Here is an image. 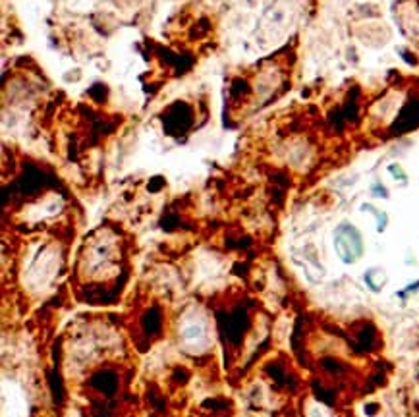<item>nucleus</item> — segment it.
Returning a JSON list of instances; mask_svg holds the SVG:
<instances>
[{
	"instance_id": "f257e3e1",
	"label": "nucleus",
	"mask_w": 419,
	"mask_h": 417,
	"mask_svg": "<svg viewBox=\"0 0 419 417\" xmlns=\"http://www.w3.org/2000/svg\"><path fill=\"white\" fill-rule=\"evenodd\" d=\"M335 247H337L338 257L344 263H356L359 257L363 255V238H361L356 226L344 223L337 228Z\"/></svg>"
},
{
	"instance_id": "f03ea898",
	"label": "nucleus",
	"mask_w": 419,
	"mask_h": 417,
	"mask_svg": "<svg viewBox=\"0 0 419 417\" xmlns=\"http://www.w3.org/2000/svg\"><path fill=\"white\" fill-rule=\"evenodd\" d=\"M192 122H194V112L185 102H174L172 106L166 109L163 116L164 130L170 135L185 133L192 128Z\"/></svg>"
},
{
	"instance_id": "7ed1b4c3",
	"label": "nucleus",
	"mask_w": 419,
	"mask_h": 417,
	"mask_svg": "<svg viewBox=\"0 0 419 417\" xmlns=\"http://www.w3.org/2000/svg\"><path fill=\"white\" fill-rule=\"evenodd\" d=\"M89 383H91L93 390L101 392L104 396H113L114 392L118 390V375H116V371H111V369L93 373Z\"/></svg>"
},
{
	"instance_id": "20e7f679",
	"label": "nucleus",
	"mask_w": 419,
	"mask_h": 417,
	"mask_svg": "<svg viewBox=\"0 0 419 417\" xmlns=\"http://www.w3.org/2000/svg\"><path fill=\"white\" fill-rule=\"evenodd\" d=\"M141 326H144V333L147 336H157L163 333L164 326V317L163 311L159 307H151L147 309V313L141 319Z\"/></svg>"
}]
</instances>
